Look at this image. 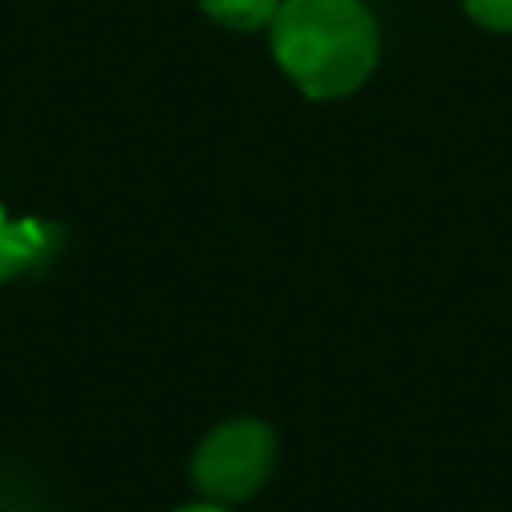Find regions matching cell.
<instances>
[{
    "instance_id": "obj_1",
    "label": "cell",
    "mask_w": 512,
    "mask_h": 512,
    "mask_svg": "<svg viewBox=\"0 0 512 512\" xmlns=\"http://www.w3.org/2000/svg\"><path fill=\"white\" fill-rule=\"evenodd\" d=\"M268 36L280 72L308 100L356 92L380 56L376 16L360 0H280Z\"/></svg>"
},
{
    "instance_id": "obj_2",
    "label": "cell",
    "mask_w": 512,
    "mask_h": 512,
    "mask_svg": "<svg viewBox=\"0 0 512 512\" xmlns=\"http://www.w3.org/2000/svg\"><path fill=\"white\" fill-rule=\"evenodd\" d=\"M276 468V436L264 420L240 416L216 424L192 452V484L212 504H240L256 496Z\"/></svg>"
},
{
    "instance_id": "obj_3",
    "label": "cell",
    "mask_w": 512,
    "mask_h": 512,
    "mask_svg": "<svg viewBox=\"0 0 512 512\" xmlns=\"http://www.w3.org/2000/svg\"><path fill=\"white\" fill-rule=\"evenodd\" d=\"M60 244V228L56 224H44V220H12L0 204V280H12V276H24L32 272L36 264H44Z\"/></svg>"
},
{
    "instance_id": "obj_4",
    "label": "cell",
    "mask_w": 512,
    "mask_h": 512,
    "mask_svg": "<svg viewBox=\"0 0 512 512\" xmlns=\"http://www.w3.org/2000/svg\"><path fill=\"white\" fill-rule=\"evenodd\" d=\"M200 8L232 32H256V28H272L280 0H200Z\"/></svg>"
},
{
    "instance_id": "obj_5",
    "label": "cell",
    "mask_w": 512,
    "mask_h": 512,
    "mask_svg": "<svg viewBox=\"0 0 512 512\" xmlns=\"http://www.w3.org/2000/svg\"><path fill=\"white\" fill-rule=\"evenodd\" d=\"M468 16L488 32H512V0H464Z\"/></svg>"
},
{
    "instance_id": "obj_6",
    "label": "cell",
    "mask_w": 512,
    "mask_h": 512,
    "mask_svg": "<svg viewBox=\"0 0 512 512\" xmlns=\"http://www.w3.org/2000/svg\"><path fill=\"white\" fill-rule=\"evenodd\" d=\"M176 512H228V508L224 504H212V500H196V504H184Z\"/></svg>"
}]
</instances>
